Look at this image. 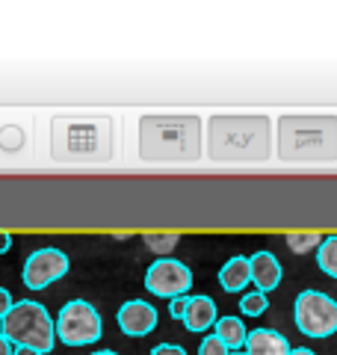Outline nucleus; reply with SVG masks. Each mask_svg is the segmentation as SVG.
<instances>
[{"label": "nucleus", "mask_w": 337, "mask_h": 355, "mask_svg": "<svg viewBox=\"0 0 337 355\" xmlns=\"http://www.w3.org/2000/svg\"><path fill=\"white\" fill-rule=\"evenodd\" d=\"M205 133L213 163H263L273 154L269 116H210Z\"/></svg>", "instance_id": "1"}, {"label": "nucleus", "mask_w": 337, "mask_h": 355, "mask_svg": "<svg viewBox=\"0 0 337 355\" xmlns=\"http://www.w3.org/2000/svg\"><path fill=\"white\" fill-rule=\"evenodd\" d=\"M51 157L56 163H107L116 157V121L110 116H53Z\"/></svg>", "instance_id": "2"}, {"label": "nucleus", "mask_w": 337, "mask_h": 355, "mask_svg": "<svg viewBox=\"0 0 337 355\" xmlns=\"http://www.w3.org/2000/svg\"><path fill=\"white\" fill-rule=\"evenodd\" d=\"M205 121L198 116H142L139 160L145 163H196L201 157Z\"/></svg>", "instance_id": "3"}, {"label": "nucleus", "mask_w": 337, "mask_h": 355, "mask_svg": "<svg viewBox=\"0 0 337 355\" xmlns=\"http://www.w3.org/2000/svg\"><path fill=\"white\" fill-rule=\"evenodd\" d=\"M275 151L284 163H334L337 119L334 116H281L275 121Z\"/></svg>", "instance_id": "4"}, {"label": "nucleus", "mask_w": 337, "mask_h": 355, "mask_svg": "<svg viewBox=\"0 0 337 355\" xmlns=\"http://www.w3.org/2000/svg\"><path fill=\"white\" fill-rule=\"evenodd\" d=\"M0 331L12 347H27L36 352H51L56 340L48 308L30 302V299H21V302L9 308V314L0 320Z\"/></svg>", "instance_id": "5"}, {"label": "nucleus", "mask_w": 337, "mask_h": 355, "mask_svg": "<svg viewBox=\"0 0 337 355\" xmlns=\"http://www.w3.org/2000/svg\"><path fill=\"white\" fill-rule=\"evenodd\" d=\"M53 331L65 347H89V343L101 340V314L98 311L83 302V299H71L60 308V314L53 320Z\"/></svg>", "instance_id": "6"}, {"label": "nucleus", "mask_w": 337, "mask_h": 355, "mask_svg": "<svg viewBox=\"0 0 337 355\" xmlns=\"http://www.w3.org/2000/svg\"><path fill=\"white\" fill-rule=\"evenodd\" d=\"M293 314L305 338H331L337 331V302L320 291H302L296 296Z\"/></svg>", "instance_id": "7"}, {"label": "nucleus", "mask_w": 337, "mask_h": 355, "mask_svg": "<svg viewBox=\"0 0 337 355\" xmlns=\"http://www.w3.org/2000/svg\"><path fill=\"white\" fill-rule=\"evenodd\" d=\"M193 287V272L189 266L175 261V258H160L148 266L145 272V291L160 296V299H178L187 296V291Z\"/></svg>", "instance_id": "8"}, {"label": "nucleus", "mask_w": 337, "mask_h": 355, "mask_svg": "<svg viewBox=\"0 0 337 355\" xmlns=\"http://www.w3.org/2000/svg\"><path fill=\"white\" fill-rule=\"evenodd\" d=\"M69 270H71V261L62 249H39L24 261L21 279H24L27 291H44L53 282H60L62 275H69Z\"/></svg>", "instance_id": "9"}, {"label": "nucleus", "mask_w": 337, "mask_h": 355, "mask_svg": "<svg viewBox=\"0 0 337 355\" xmlns=\"http://www.w3.org/2000/svg\"><path fill=\"white\" fill-rule=\"evenodd\" d=\"M116 320L128 338H145L157 329V308L151 302H142V299H130L119 308Z\"/></svg>", "instance_id": "10"}, {"label": "nucleus", "mask_w": 337, "mask_h": 355, "mask_svg": "<svg viewBox=\"0 0 337 355\" xmlns=\"http://www.w3.org/2000/svg\"><path fill=\"white\" fill-rule=\"evenodd\" d=\"M249 275L257 284V291L269 293L281 284V263H278V258L273 252H254L249 258Z\"/></svg>", "instance_id": "11"}, {"label": "nucleus", "mask_w": 337, "mask_h": 355, "mask_svg": "<svg viewBox=\"0 0 337 355\" xmlns=\"http://www.w3.org/2000/svg\"><path fill=\"white\" fill-rule=\"evenodd\" d=\"M245 355H290V340L275 329H254L245 338Z\"/></svg>", "instance_id": "12"}, {"label": "nucleus", "mask_w": 337, "mask_h": 355, "mask_svg": "<svg viewBox=\"0 0 337 355\" xmlns=\"http://www.w3.org/2000/svg\"><path fill=\"white\" fill-rule=\"evenodd\" d=\"M216 302L210 296H189L187 314H184V326L189 331H207L210 326H216Z\"/></svg>", "instance_id": "13"}, {"label": "nucleus", "mask_w": 337, "mask_h": 355, "mask_svg": "<svg viewBox=\"0 0 337 355\" xmlns=\"http://www.w3.org/2000/svg\"><path fill=\"white\" fill-rule=\"evenodd\" d=\"M249 282H252V275H249V258H243V254L231 258L219 270V284H222V291H228V293H240Z\"/></svg>", "instance_id": "14"}, {"label": "nucleus", "mask_w": 337, "mask_h": 355, "mask_svg": "<svg viewBox=\"0 0 337 355\" xmlns=\"http://www.w3.org/2000/svg\"><path fill=\"white\" fill-rule=\"evenodd\" d=\"M216 335L225 347H228L231 352H240L243 347H245V338H249V331H245V323L240 317H222V320H216V326H213Z\"/></svg>", "instance_id": "15"}, {"label": "nucleus", "mask_w": 337, "mask_h": 355, "mask_svg": "<svg viewBox=\"0 0 337 355\" xmlns=\"http://www.w3.org/2000/svg\"><path fill=\"white\" fill-rule=\"evenodd\" d=\"M317 266H320L325 275L337 279V234L322 237L320 249H317Z\"/></svg>", "instance_id": "16"}, {"label": "nucleus", "mask_w": 337, "mask_h": 355, "mask_svg": "<svg viewBox=\"0 0 337 355\" xmlns=\"http://www.w3.org/2000/svg\"><path fill=\"white\" fill-rule=\"evenodd\" d=\"M266 308H269V299H266V293H261V291L245 293V296L240 299V311H243L245 317H261Z\"/></svg>", "instance_id": "17"}, {"label": "nucleus", "mask_w": 337, "mask_h": 355, "mask_svg": "<svg viewBox=\"0 0 337 355\" xmlns=\"http://www.w3.org/2000/svg\"><path fill=\"white\" fill-rule=\"evenodd\" d=\"M142 243L157 254H168V252H175V246L181 243V237L178 234H145Z\"/></svg>", "instance_id": "18"}, {"label": "nucleus", "mask_w": 337, "mask_h": 355, "mask_svg": "<svg viewBox=\"0 0 337 355\" xmlns=\"http://www.w3.org/2000/svg\"><path fill=\"white\" fill-rule=\"evenodd\" d=\"M284 243L290 246V252H296V254H305V252L320 249L322 237H320V234H287V237H284Z\"/></svg>", "instance_id": "19"}, {"label": "nucleus", "mask_w": 337, "mask_h": 355, "mask_svg": "<svg viewBox=\"0 0 337 355\" xmlns=\"http://www.w3.org/2000/svg\"><path fill=\"white\" fill-rule=\"evenodd\" d=\"M198 355H231V349L225 347V343L216 338V335H207L205 340H201L198 347Z\"/></svg>", "instance_id": "20"}, {"label": "nucleus", "mask_w": 337, "mask_h": 355, "mask_svg": "<svg viewBox=\"0 0 337 355\" xmlns=\"http://www.w3.org/2000/svg\"><path fill=\"white\" fill-rule=\"evenodd\" d=\"M187 305H189V296L168 299V314H172L175 320H184V314H187Z\"/></svg>", "instance_id": "21"}, {"label": "nucleus", "mask_w": 337, "mask_h": 355, "mask_svg": "<svg viewBox=\"0 0 337 355\" xmlns=\"http://www.w3.org/2000/svg\"><path fill=\"white\" fill-rule=\"evenodd\" d=\"M151 355H187V349L181 343H160V347H154Z\"/></svg>", "instance_id": "22"}, {"label": "nucleus", "mask_w": 337, "mask_h": 355, "mask_svg": "<svg viewBox=\"0 0 337 355\" xmlns=\"http://www.w3.org/2000/svg\"><path fill=\"white\" fill-rule=\"evenodd\" d=\"M12 305H15V302H12V293H9L6 287H0V320L9 314V308H12Z\"/></svg>", "instance_id": "23"}, {"label": "nucleus", "mask_w": 337, "mask_h": 355, "mask_svg": "<svg viewBox=\"0 0 337 355\" xmlns=\"http://www.w3.org/2000/svg\"><path fill=\"white\" fill-rule=\"evenodd\" d=\"M9 246H12V234H9V231H0V254H6Z\"/></svg>", "instance_id": "24"}, {"label": "nucleus", "mask_w": 337, "mask_h": 355, "mask_svg": "<svg viewBox=\"0 0 337 355\" xmlns=\"http://www.w3.org/2000/svg\"><path fill=\"white\" fill-rule=\"evenodd\" d=\"M12 349H15V347L3 338V331H0V355H12Z\"/></svg>", "instance_id": "25"}, {"label": "nucleus", "mask_w": 337, "mask_h": 355, "mask_svg": "<svg viewBox=\"0 0 337 355\" xmlns=\"http://www.w3.org/2000/svg\"><path fill=\"white\" fill-rule=\"evenodd\" d=\"M12 355H44V352H36V349H27V347H15Z\"/></svg>", "instance_id": "26"}, {"label": "nucleus", "mask_w": 337, "mask_h": 355, "mask_svg": "<svg viewBox=\"0 0 337 355\" xmlns=\"http://www.w3.org/2000/svg\"><path fill=\"white\" fill-rule=\"evenodd\" d=\"M290 355H313L311 349H290Z\"/></svg>", "instance_id": "27"}, {"label": "nucleus", "mask_w": 337, "mask_h": 355, "mask_svg": "<svg viewBox=\"0 0 337 355\" xmlns=\"http://www.w3.org/2000/svg\"><path fill=\"white\" fill-rule=\"evenodd\" d=\"M92 355H116L112 349H98V352H92Z\"/></svg>", "instance_id": "28"}, {"label": "nucleus", "mask_w": 337, "mask_h": 355, "mask_svg": "<svg viewBox=\"0 0 337 355\" xmlns=\"http://www.w3.org/2000/svg\"><path fill=\"white\" fill-rule=\"evenodd\" d=\"M231 355H245V352H231Z\"/></svg>", "instance_id": "29"}]
</instances>
